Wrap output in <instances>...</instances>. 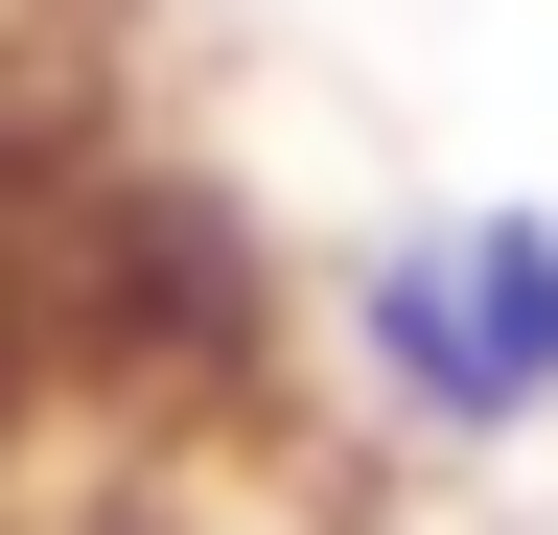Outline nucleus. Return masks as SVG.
<instances>
[{
    "label": "nucleus",
    "instance_id": "f257e3e1",
    "mask_svg": "<svg viewBox=\"0 0 558 535\" xmlns=\"http://www.w3.org/2000/svg\"><path fill=\"white\" fill-rule=\"evenodd\" d=\"M349 373L396 396L418 442H535L558 420V210H418L349 256Z\"/></svg>",
    "mask_w": 558,
    "mask_h": 535
}]
</instances>
